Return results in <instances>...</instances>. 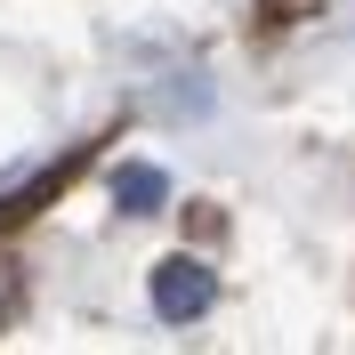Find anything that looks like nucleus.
<instances>
[{
    "label": "nucleus",
    "mask_w": 355,
    "mask_h": 355,
    "mask_svg": "<svg viewBox=\"0 0 355 355\" xmlns=\"http://www.w3.org/2000/svg\"><path fill=\"white\" fill-rule=\"evenodd\" d=\"M210 299H218V275L202 259H162L154 266V315L162 323H194V315H210Z\"/></svg>",
    "instance_id": "obj_1"
},
{
    "label": "nucleus",
    "mask_w": 355,
    "mask_h": 355,
    "mask_svg": "<svg viewBox=\"0 0 355 355\" xmlns=\"http://www.w3.org/2000/svg\"><path fill=\"white\" fill-rule=\"evenodd\" d=\"M113 202H121L130 218H154L162 202H170V178H162L154 162H121V170H113Z\"/></svg>",
    "instance_id": "obj_2"
},
{
    "label": "nucleus",
    "mask_w": 355,
    "mask_h": 355,
    "mask_svg": "<svg viewBox=\"0 0 355 355\" xmlns=\"http://www.w3.org/2000/svg\"><path fill=\"white\" fill-rule=\"evenodd\" d=\"M17 307V275H8V266H0V315Z\"/></svg>",
    "instance_id": "obj_3"
}]
</instances>
